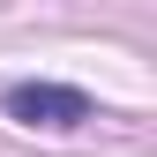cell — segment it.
<instances>
[{
	"label": "cell",
	"instance_id": "6da1fadb",
	"mask_svg": "<svg viewBox=\"0 0 157 157\" xmlns=\"http://www.w3.org/2000/svg\"><path fill=\"white\" fill-rule=\"evenodd\" d=\"M8 120H23V127H82L90 120V97L82 90H60V82H15L8 90Z\"/></svg>",
	"mask_w": 157,
	"mask_h": 157
}]
</instances>
